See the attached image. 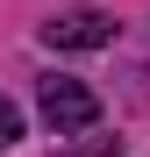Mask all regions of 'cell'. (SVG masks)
Returning <instances> with one entry per match:
<instances>
[{"instance_id":"6da1fadb","label":"cell","mask_w":150,"mask_h":157,"mask_svg":"<svg viewBox=\"0 0 150 157\" xmlns=\"http://www.w3.org/2000/svg\"><path fill=\"white\" fill-rule=\"evenodd\" d=\"M43 121L57 128V136H86L100 121V100L79 86V78H43Z\"/></svg>"},{"instance_id":"7a4b0ae2","label":"cell","mask_w":150,"mask_h":157,"mask_svg":"<svg viewBox=\"0 0 150 157\" xmlns=\"http://www.w3.org/2000/svg\"><path fill=\"white\" fill-rule=\"evenodd\" d=\"M43 43L50 50H100V43H114V21L100 14V7H79V14L43 21Z\"/></svg>"},{"instance_id":"3957f363","label":"cell","mask_w":150,"mask_h":157,"mask_svg":"<svg viewBox=\"0 0 150 157\" xmlns=\"http://www.w3.org/2000/svg\"><path fill=\"white\" fill-rule=\"evenodd\" d=\"M7 143H21V107L0 93V150H7Z\"/></svg>"}]
</instances>
